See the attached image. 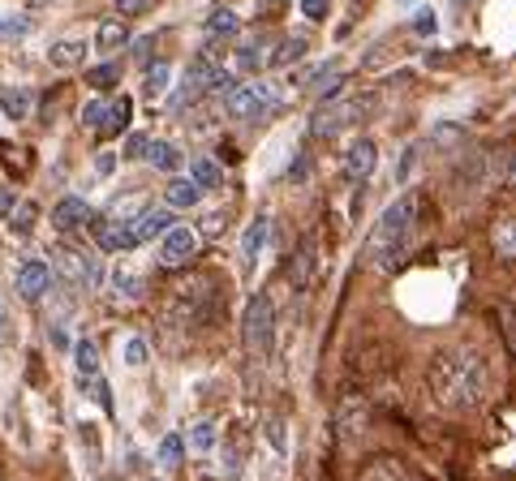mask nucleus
<instances>
[{"label": "nucleus", "mask_w": 516, "mask_h": 481, "mask_svg": "<svg viewBox=\"0 0 516 481\" xmlns=\"http://www.w3.org/2000/svg\"><path fill=\"white\" fill-rule=\"evenodd\" d=\"M117 5V18H138V13H147L155 0H112Z\"/></svg>", "instance_id": "obj_40"}, {"label": "nucleus", "mask_w": 516, "mask_h": 481, "mask_svg": "<svg viewBox=\"0 0 516 481\" xmlns=\"http://www.w3.org/2000/svg\"><path fill=\"white\" fill-rule=\"evenodd\" d=\"M31 18H0V43H18L22 35H31Z\"/></svg>", "instance_id": "obj_38"}, {"label": "nucleus", "mask_w": 516, "mask_h": 481, "mask_svg": "<svg viewBox=\"0 0 516 481\" xmlns=\"http://www.w3.org/2000/svg\"><path fill=\"white\" fill-rule=\"evenodd\" d=\"M147 164H151V168H160V172H177V168H181V151L172 147V142L151 138V147H147Z\"/></svg>", "instance_id": "obj_26"}, {"label": "nucleus", "mask_w": 516, "mask_h": 481, "mask_svg": "<svg viewBox=\"0 0 516 481\" xmlns=\"http://www.w3.org/2000/svg\"><path fill=\"white\" fill-rule=\"evenodd\" d=\"M147 147H151V138H147V134H129L121 155H125V159H147Z\"/></svg>", "instance_id": "obj_39"}, {"label": "nucleus", "mask_w": 516, "mask_h": 481, "mask_svg": "<svg viewBox=\"0 0 516 481\" xmlns=\"http://www.w3.org/2000/svg\"><path fill=\"white\" fill-rule=\"evenodd\" d=\"M147 481H164V477H147Z\"/></svg>", "instance_id": "obj_49"}, {"label": "nucleus", "mask_w": 516, "mask_h": 481, "mask_svg": "<svg viewBox=\"0 0 516 481\" xmlns=\"http://www.w3.org/2000/svg\"><path fill=\"white\" fill-rule=\"evenodd\" d=\"M327 5H332V0H301V13H306L310 22H319V18H327Z\"/></svg>", "instance_id": "obj_43"}, {"label": "nucleus", "mask_w": 516, "mask_h": 481, "mask_svg": "<svg viewBox=\"0 0 516 481\" xmlns=\"http://www.w3.org/2000/svg\"><path fill=\"white\" fill-rule=\"evenodd\" d=\"M306 172H310V159H306V155H297V164L289 168V181H306Z\"/></svg>", "instance_id": "obj_46"}, {"label": "nucleus", "mask_w": 516, "mask_h": 481, "mask_svg": "<svg viewBox=\"0 0 516 481\" xmlns=\"http://www.w3.org/2000/svg\"><path fill=\"white\" fill-rule=\"evenodd\" d=\"M413 159H418V142H409V151H405V159H400V168H396V181H409Z\"/></svg>", "instance_id": "obj_44"}, {"label": "nucleus", "mask_w": 516, "mask_h": 481, "mask_svg": "<svg viewBox=\"0 0 516 481\" xmlns=\"http://www.w3.org/2000/svg\"><path fill=\"white\" fill-rule=\"evenodd\" d=\"M280 104V95L271 91V86H237L233 95H228V104H224V112L233 116V121H263V116Z\"/></svg>", "instance_id": "obj_8"}, {"label": "nucleus", "mask_w": 516, "mask_h": 481, "mask_svg": "<svg viewBox=\"0 0 516 481\" xmlns=\"http://www.w3.org/2000/svg\"><path fill=\"white\" fill-rule=\"evenodd\" d=\"M78 434H82V447H91V464H99V430L91 426V421H82Z\"/></svg>", "instance_id": "obj_42"}, {"label": "nucleus", "mask_w": 516, "mask_h": 481, "mask_svg": "<svg viewBox=\"0 0 516 481\" xmlns=\"http://www.w3.org/2000/svg\"><path fill=\"white\" fill-rule=\"evenodd\" d=\"M52 262L65 271V280H74V284H82V288H99V284H104V271H99V262H95L91 254L74 250V245H56Z\"/></svg>", "instance_id": "obj_9"}, {"label": "nucleus", "mask_w": 516, "mask_h": 481, "mask_svg": "<svg viewBox=\"0 0 516 481\" xmlns=\"http://www.w3.org/2000/svg\"><path fill=\"white\" fill-rule=\"evenodd\" d=\"M413 228H418V194H400L392 207L379 215V224L366 237V258L375 271H396L413 245Z\"/></svg>", "instance_id": "obj_2"}, {"label": "nucleus", "mask_w": 516, "mask_h": 481, "mask_svg": "<svg viewBox=\"0 0 516 481\" xmlns=\"http://www.w3.org/2000/svg\"><path fill=\"white\" fill-rule=\"evenodd\" d=\"M203 250V237H198V228L190 224H177V228H168L160 241H155V262L168 271H177V267H190L194 254Z\"/></svg>", "instance_id": "obj_4"}, {"label": "nucleus", "mask_w": 516, "mask_h": 481, "mask_svg": "<svg viewBox=\"0 0 516 481\" xmlns=\"http://www.w3.org/2000/svg\"><path fill=\"white\" fill-rule=\"evenodd\" d=\"M52 280H56V271H52L43 258L18 262V275H13V284H18V297H26V301H39V297L52 288Z\"/></svg>", "instance_id": "obj_10"}, {"label": "nucleus", "mask_w": 516, "mask_h": 481, "mask_svg": "<svg viewBox=\"0 0 516 481\" xmlns=\"http://www.w3.org/2000/svg\"><path fill=\"white\" fill-rule=\"evenodd\" d=\"M452 5H456V9H461V13H465V5H469V0H452Z\"/></svg>", "instance_id": "obj_48"}, {"label": "nucleus", "mask_w": 516, "mask_h": 481, "mask_svg": "<svg viewBox=\"0 0 516 481\" xmlns=\"http://www.w3.org/2000/svg\"><path fill=\"white\" fill-rule=\"evenodd\" d=\"M35 108V91L31 86H9V91H0V112L9 116V121H26Z\"/></svg>", "instance_id": "obj_20"}, {"label": "nucleus", "mask_w": 516, "mask_h": 481, "mask_svg": "<svg viewBox=\"0 0 516 481\" xmlns=\"http://www.w3.org/2000/svg\"><path fill=\"white\" fill-rule=\"evenodd\" d=\"M168 228H177L172 224V211H164V207H147L134 220V245H147V241H155V237H164Z\"/></svg>", "instance_id": "obj_16"}, {"label": "nucleus", "mask_w": 516, "mask_h": 481, "mask_svg": "<svg viewBox=\"0 0 516 481\" xmlns=\"http://www.w3.org/2000/svg\"><path fill=\"white\" fill-rule=\"evenodd\" d=\"M168 82H172V65L168 61L147 65V82H142V91H147V99H160L168 91Z\"/></svg>", "instance_id": "obj_32"}, {"label": "nucleus", "mask_w": 516, "mask_h": 481, "mask_svg": "<svg viewBox=\"0 0 516 481\" xmlns=\"http://www.w3.org/2000/svg\"><path fill=\"white\" fill-rule=\"evenodd\" d=\"M82 125H86V129H99V134H104V125H108V99H86Z\"/></svg>", "instance_id": "obj_36"}, {"label": "nucleus", "mask_w": 516, "mask_h": 481, "mask_svg": "<svg viewBox=\"0 0 516 481\" xmlns=\"http://www.w3.org/2000/svg\"><path fill=\"white\" fill-rule=\"evenodd\" d=\"M48 61H52L56 69H74V65H82V61H86V39H78V35L56 39L52 48H48Z\"/></svg>", "instance_id": "obj_21"}, {"label": "nucleus", "mask_w": 516, "mask_h": 481, "mask_svg": "<svg viewBox=\"0 0 516 481\" xmlns=\"http://www.w3.org/2000/svg\"><path fill=\"white\" fill-rule=\"evenodd\" d=\"M314 262H319V245L306 241V245H301V250H297V258H293V271H289L293 288H306V284L314 280Z\"/></svg>", "instance_id": "obj_24"}, {"label": "nucleus", "mask_w": 516, "mask_h": 481, "mask_svg": "<svg viewBox=\"0 0 516 481\" xmlns=\"http://www.w3.org/2000/svg\"><path fill=\"white\" fill-rule=\"evenodd\" d=\"M362 481H413V473H409V464H405V460L379 456V460H370V464H366Z\"/></svg>", "instance_id": "obj_22"}, {"label": "nucleus", "mask_w": 516, "mask_h": 481, "mask_svg": "<svg viewBox=\"0 0 516 481\" xmlns=\"http://www.w3.org/2000/svg\"><path fill=\"white\" fill-rule=\"evenodd\" d=\"M336 430L344 443H357L366 430V400H344L340 404V417H336Z\"/></svg>", "instance_id": "obj_17"}, {"label": "nucleus", "mask_w": 516, "mask_h": 481, "mask_svg": "<svg viewBox=\"0 0 516 481\" xmlns=\"http://www.w3.org/2000/svg\"><path fill=\"white\" fill-rule=\"evenodd\" d=\"M95 245L104 254H125V250H134V224H121V220H99L95 224Z\"/></svg>", "instance_id": "obj_14"}, {"label": "nucleus", "mask_w": 516, "mask_h": 481, "mask_svg": "<svg viewBox=\"0 0 516 481\" xmlns=\"http://www.w3.org/2000/svg\"><path fill=\"white\" fill-rule=\"evenodd\" d=\"M267 237H271V220L258 211L246 224V232H241V275H254L258 258H263V250H267Z\"/></svg>", "instance_id": "obj_12"}, {"label": "nucleus", "mask_w": 516, "mask_h": 481, "mask_svg": "<svg viewBox=\"0 0 516 481\" xmlns=\"http://www.w3.org/2000/svg\"><path fill=\"white\" fill-rule=\"evenodd\" d=\"M86 82H91L95 91H108V86H117V82H121V69L112 65V61H104V65L86 69Z\"/></svg>", "instance_id": "obj_35"}, {"label": "nucleus", "mask_w": 516, "mask_h": 481, "mask_svg": "<svg viewBox=\"0 0 516 481\" xmlns=\"http://www.w3.org/2000/svg\"><path fill=\"white\" fill-rule=\"evenodd\" d=\"M108 293H112V301L134 305V301L147 297V280H142V271L134 262H117V267L108 271Z\"/></svg>", "instance_id": "obj_11"}, {"label": "nucleus", "mask_w": 516, "mask_h": 481, "mask_svg": "<svg viewBox=\"0 0 516 481\" xmlns=\"http://www.w3.org/2000/svg\"><path fill=\"white\" fill-rule=\"evenodd\" d=\"M35 220H39L35 202H18V207H13V215H9V228L18 232V237H26V232L35 228Z\"/></svg>", "instance_id": "obj_34"}, {"label": "nucleus", "mask_w": 516, "mask_h": 481, "mask_svg": "<svg viewBox=\"0 0 516 481\" xmlns=\"http://www.w3.org/2000/svg\"><path fill=\"white\" fill-rule=\"evenodd\" d=\"M413 31H418V35H435V31H439L435 9H418V18H413Z\"/></svg>", "instance_id": "obj_41"}, {"label": "nucleus", "mask_w": 516, "mask_h": 481, "mask_svg": "<svg viewBox=\"0 0 516 481\" xmlns=\"http://www.w3.org/2000/svg\"><path fill=\"white\" fill-rule=\"evenodd\" d=\"M241 344L254 361H267L271 348H276V305H271L267 293L250 297L246 314H241Z\"/></svg>", "instance_id": "obj_3"}, {"label": "nucleus", "mask_w": 516, "mask_h": 481, "mask_svg": "<svg viewBox=\"0 0 516 481\" xmlns=\"http://www.w3.org/2000/svg\"><path fill=\"white\" fill-rule=\"evenodd\" d=\"M112 168H117V155H99V159H95V172H99V177H108Z\"/></svg>", "instance_id": "obj_47"}, {"label": "nucleus", "mask_w": 516, "mask_h": 481, "mask_svg": "<svg viewBox=\"0 0 516 481\" xmlns=\"http://www.w3.org/2000/svg\"><path fill=\"white\" fill-rule=\"evenodd\" d=\"M13 207H18V194L0 185V220H9V215H13Z\"/></svg>", "instance_id": "obj_45"}, {"label": "nucleus", "mask_w": 516, "mask_h": 481, "mask_svg": "<svg viewBox=\"0 0 516 481\" xmlns=\"http://www.w3.org/2000/svg\"><path fill=\"white\" fill-rule=\"evenodd\" d=\"M426 387L443 413H473L486 400V387H491V370H486L482 353H473L465 344L439 348L426 366Z\"/></svg>", "instance_id": "obj_1"}, {"label": "nucleus", "mask_w": 516, "mask_h": 481, "mask_svg": "<svg viewBox=\"0 0 516 481\" xmlns=\"http://www.w3.org/2000/svg\"><path fill=\"white\" fill-rule=\"evenodd\" d=\"M86 220H91V202H86V198H74V194H69V198H61V202L52 207V228H56V232L86 228Z\"/></svg>", "instance_id": "obj_15"}, {"label": "nucleus", "mask_w": 516, "mask_h": 481, "mask_svg": "<svg viewBox=\"0 0 516 481\" xmlns=\"http://www.w3.org/2000/svg\"><path fill=\"white\" fill-rule=\"evenodd\" d=\"M366 104L370 99H327V104H319L314 108V116H310V134H340V129H349V125H357L366 116Z\"/></svg>", "instance_id": "obj_5"}, {"label": "nucleus", "mask_w": 516, "mask_h": 481, "mask_svg": "<svg viewBox=\"0 0 516 481\" xmlns=\"http://www.w3.org/2000/svg\"><path fill=\"white\" fill-rule=\"evenodd\" d=\"M181 456H185V439H181V434H164V443H160V464H164V469H177Z\"/></svg>", "instance_id": "obj_37"}, {"label": "nucleus", "mask_w": 516, "mask_h": 481, "mask_svg": "<svg viewBox=\"0 0 516 481\" xmlns=\"http://www.w3.org/2000/svg\"><path fill=\"white\" fill-rule=\"evenodd\" d=\"M267 48L263 43H246V48H237V69L241 74H258V69H267Z\"/></svg>", "instance_id": "obj_31"}, {"label": "nucleus", "mask_w": 516, "mask_h": 481, "mask_svg": "<svg viewBox=\"0 0 516 481\" xmlns=\"http://www.w3.org/2000/svg\"><path fill=\"white\" fill-rule=\"evenodd\" d=\"M306 52H310V39H306V35H289V39H280L276 52L267 56V69H289V65L301 61Z\"/></svg>", "instance_id": "obj_23"}, {"label": "nucleus", "mask_w": 516, "mask_h": 481, "mask_svg": "<svg viewBox=\"0 0 516 481\" xmlns=\"http://www.w3.org/2000/svg\"><path fill=\"white\" fill-rule=\"evenodd\" d=\"M190 181L207 194V189H220L224 185V168L215 164V159H190Z\"/></svg>", "instance_id": "obj_25"}, {"label": "nucleus", "mask_w": 516, "mask_h": 481, "mask_svg": "<svg viewBox=\"0 0 516 481\" xmlns=\"http://www.w3.org/2000/svg\"><path fill=\"white\" fill-rule=\"evenodd\" d=\"M207 301H211V280H207V275L181 280V284L168 293V318H172V323H185V327H190L194 318L207 310Z\"/></svg>", "instance_id": "obj_6"}, {"label": "nucleus", "mask_w": 516, "mask_h": 481, "mask_svg": "<svg viewBox=\"0 0 516 481\" xmlns=\"http://www.w3.org/2000/svg\"><path fill=\"white\" fill-rule=\"evenodd\" d=\"M241 31V18L233 9H215L207 18V39H233Z\"/></svg>", "instance_id": "obj_27"}, {"label": "nucleus", "mask_w": 516, "mask_h": 481, "mask_svg": "<svg viewBox=\"0 0 516 481\" xmlns=\"http://www.w3.org/2000/svg\"><path fill=\"white\" fill-rule=\"evenodd\" d=\"M491 241H495V254L499 258L516 262V220H499L495 232H491Z\"/></svg>", "instance_id": "obj_28"}, {"label": "nucleus", "mask_w": 516, "mask_h": 481, "mask_svg": "<svg viewBox=\"0 0 516 481\" xmlns=\"http://www.w3.org/2000/svg\"><path fill=\"white\" fill-rule=\"evenodd\" d=\"M125 43H129V26H125V18L99 22V31H95V52H99V56H117Z\"/></svg>", "instance_id": "obj_18"}, {"label": "nucleus", "mask_w": 516, "mask_h": 481, "mask_svg": "<svg viewBox=\"0 0 516 481\" xmlns=\"http://www.w3.org/2000/svg\"><path fill=\"white\" fill-rule=\"evenodd\" d=\"M129 112H134V104H129L125 95L108 99V125H104V134H121V129L129 125Z\"/></svg>", "instance_id": "obj_33"}, {"label": "nucleus", "mask_w": 516, "mask_h": 481, "mask_svg": "<svg viewBox=\"0 0 516 481\" xmlns=\"http://www.w3.org/2000/svg\"><path fill=\"white\" fill-rule=\"evenodd\" d=\"M185 447H190L194 456H207L215 447V421H194L190 434H185Z\"/></svg>", "instance_id": "obj_29"}, {"label": "nucleus", "mask_w": 516, "mask_h": 481, "mask_svg": "<svg viewBox=\"0 0 516 481\" xmlns=\"http://www.w3.org/2000/svg\"><path fill=\"white\" fill-rule=\"evenodd\" d=\"M164 202L172 211H194L198 202H203V189H198L190 177H172L168 189H164Z\"/></svg>", "instance_id": "obj_19"}, {"label": "nucleus", "mask_w": 516, "mask_h": 481, "mask_svg": "<svg viewBox=\"0 0 516 481\" xmlns=\"http://www.w3.org/2000/svg\"><path fill=\"white\" fill-rule=\"evenodd\" d=\"M121 361H125L129 370H142L151 361V344L142 340V335H129V340L121 344Z\"/></svg>", "instance_id": "obj_30"}, {"label": "nucleus", "mask_w": 516, "mask_h": 481, "mask_svg": "<svg viewBox=\"0 0 516 481\" xmlns=\"http://www.w3.org/2000/svg\"><path fill=\"white\" fill-rule=\"evenodd\" d=\"M375 164H379L375 138H357V142H349V155H344V177L357 181V185H366L370 177H375Z\"/></svg>", "instance_id": "obj_13"}, {"label": "nucleus", "mask_w": 516, "mask_h": 481, "mask_svg": "<svg viewBox=\"0 0 516 481\" xmlns=\"http://www.w3.org/2000/svg\"><path fill=\"white\" fill-rule=\"evenodd\" d=\"M74 374H78V391H82V396L99 400L104 408L112 404L108 383H104V370H99V348H95V340H78L74 344Z\"/></svg>", "instance_id": "obj_7"}]
</instances>
